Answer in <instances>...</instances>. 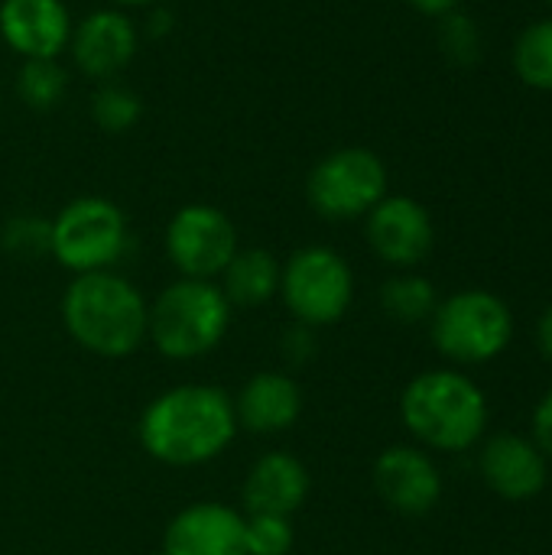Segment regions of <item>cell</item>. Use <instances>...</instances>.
<instances>
[{
	"label": "cell",
	"instance_id": "cell-4",
	"mask_svg": "<svg viewBox=\"0 0 552 555\" xmlns=\"http://www.w3.org/2000/svg\"><path fill=\"white\" fill-rule=\"evenodd\" d=\"M231 302L215 280H176L153 302L146 319V341L166 361H202L228 338Z\"/></svg>",
	"mask_w": 552,
	"mask_h": 555
},
{
	"label": "cell",
	"instance_id": "cell-3",
	"mask_svg": "<svg viewBox=\"0 0 552 555\" xmlns=\"http://www.w3.org/2000/svg\"><path fill=\"white\" fill-rule=\"evenodd\" d=\"M407 433L433 452H468L488 426L485 390L459 371H423L400 393Z\"/></svg>",
	"mask_w": 552,
	"mask_h": 555
},
{
	"label": "cell",
	"instance_id": "cell-11",
	"mask_svg": "<svg viewBox=\"0 0 552 555\" xmlns=\"http://www.w3.org/2000/svg\"><path fill=\"white\" fill-rule=\"evenodd\" d=\"M364 234H368L371 250L384 263L400 267V270L423 263L436 241L429 211L410 195H384L368 211Z\"/></svg>",
	"mask_w": 552,
	"mask_h": 555
},
{
	"label": "cell",
	"instance_id": "cell-17",
	"mask_svg": "<svg viewBox=\"0 0 552 555\" xmlns=\"http://www.w3.org/2000/svg\"><path fill=\"white\" fill-rule=\"evenodd\" d=\"M312 478L309 468L290 452H264L244 475L241 501L244 514H277L293 517L309 501Z\"/></svg>",
	"mask_w": 552,
	"mask_h": 555
},
{
	"label": "cell",
	"instance_id": "cell-28",
	"mask_svg": "<svg viewBox=\"0 0 552 555\" xmlns=\"http://www.w3.org/2000/svg\"><path fill=\"white\" fill-rule=\"evenodd\" d=\"M407 3L416 7L426 16H446V13H452L459 7V0H407Z\"/></svg>",
	"mask_w": 552,
	"mask_h": 555
},
{
	"label": "cell",
	"instance_id": "cell-9",
	"mask_svg": "<svg viewBox=\"0 0 552 555\" xmlns=\"http://www.w3.org/2000/svg\"><path fill=\"white\" fill-rule=\"evenodd\" d=\"M238 250V228L215 205H182L166 224V257L182 280H218Z\"/></svg>",
	"mask_w": 552,
	"mask_h": 555
},
{
	"label": "cell",
	"instance_id": "cell-27",
	"mask_svg": "<svg viewBox=\"0 0 552 555\" xmlns=\"http://www.w3.org/2000/svg\"><path fill=\"white\" fill-rule=\"evenodd\" d=\"M534 442L547 459H552V390L534 410Z\"/></svg>",
	"mask_w": 552,
	"mask_h": 555
},
{
	"label": "cell",
	"instance_id": "cell-12",
	"mask_svg": "<svg viewBox=\"0 0 552 555\" xmlns=\"http://www.w3.org/2000/svg\"><path fill=\"white\" fill-rule=\"evenodd\" d=\"M140 33L120 7L91 10L72 26L68 52L72 62L94 81H114L137 55Z\"/></svg>",
	"mask_w": 552,
	"mask_h": 555
},
{
	"label": "cell",
	"instance_id": "cell-16",
	"mask_svg": "<svg viewBox=\"0 0 552 555\" xmlns=\"http://www.w3.org/2000/svg\"><path fill=\"white\" fill-rule=\"evenodd\" d=\"M238 429L251 436L290 433L303 416V387L286 371H260L231 397Z\"/></svg>",
	"mask_w": 552,
	"mask_h": 555
},
{
	"label": "cell",
	"instance_id": "cell-29",
	"mask_svg": "<svg viewBox=\"0 0 552 555\" xmlns=\"http://www.w3.org/2000/svg\"><path fill=\"white\" fill-rule=\"evenodd\" d=\"M537 341H540V351L552 361V306L543 312V319L537 325Z\"/></svg>",
	"mask_w": 552,
	"mask_h": 555
},
{
	"label": "cell",
	"instance_id": "cell-25",
	"mask_svg": "<svg viewBox=\"0 0 552 555\" xmlns=\"http://www.w3.org/2000/svg\"><path fill=\"white\" fill-rule=\"evenodd\" d=\"M442 49L452 62L459 65H472L478 59V46H482V36H478V26L475 20H468L465 13H446L442 16Z\"/></svg>",
	"mask_w": 552,
	"mask_h": 555
},
{
	"label": "cell",
	"instance_id": "cell-5",
	"mask_svg": "<svg viewBox=\"0 0 552 555\" xmlns=\"http://www.w3.org/2000/svg\"><path fill=\"white\" fill-rule=\"evenodd\" d=\"M130 224L117 202L104 195H78L52 218V250L72 276L114 270L130 254Z\"/></svg>",
	"mask_w": 552,
	"mask_h": 555
},
{
	"label": "cell",
	"instance_id": "cell-26",
	"mask_svg": "<svg viewBox=\"0 0 552 555\" xmlns=\"http://www.w3.org/2000/svg\"><path fill=\"white\" fill-rule=\"evenodd\" d=\"M280 348H283V358L290 364H309L316 358V328H306V325H290L280 338Z\"/></svg>",
	"mask_w": 552,
	"mask_h": 555
},
{
	"label": "cell",
	"instance_id": "cell-30",
	"mask_svg": "<svg viewBox=\"0 0 552 555\" xmlns=\"http://www.w3.org/2000/svg\"><path fill=\"white\" fill-rule=\"evenodd\" d=\"M117 7H150V3H156V0H114Z\"/></svg>",
	"mask_w": 552,
	"mask_h": 555
},
{
	"label": "cell",
	"instance_id": "cell-1",
	"mask_svg": "<svg viewBox=\"0 0 552 555\" xmlns=\"http://www.w3.org/2000/svg\"><path fill=\"white\" fill-rule=\"evenodd\" d=\"M238 436L234 400L215 384H179L156 393L137 423L143 452L166 468H198L221 459Z\"/></svg>",
	"mask_w": 552,
	"mask_h": 555
},
{
	"label": "cell",
	"instance_id": "cell-10",
	"mask_svg": "<svg viewBox=\"0 0 552 555\" xmlns=\"http://www.w3.org/2000/svg\"><path fill=\"white\" fill-rule=\"evenodd\" d=\"M371 478L377 498L403 517H426L442 501V475L433 455L420 446L384 449Z\"/></svg>",
	"mask_w": 552,
	"mask_h": 555
},
{
	"label": "cell",
	"instance_id": "cell-14",
	"mask_svg": "<svg viewBox=\"0 0 552 555\" xmlns=\"http://www.w3.org/2000/svg\"><path fill=\"white\" fill-rule=\"evenodd\" d=\"M72 16L62 0H3L0 36L20 59H59L72 39Z\"/></svg>",
	"mask_w": 552,
	"mask_h": 555
},
{
	"label": "cell",
	"instance_id": "cell-20",
	"mask_svg": "<svg viewBox=\"0 0 552 555\" xmlns=\"http://www.w3.org/2000/svg\"><path fill=\"white\" fill-rule=\"evenodd\" d=\"M16 94L33 111H52L68 94V72L59 59H23L16 72Z\"/></svg>",
	"mask_w": 552,
	"mask_h": 555
},
{
	"label": "cell",
	"instance_id": "cell-2",
	"mask_svg": "<svg viewBox=\"0 0 552 555\" xmlns=\"http://www.w3.org/2000/svg\"><path fill=\"white\" fill-rule=\"evenodd\" d=\"M59 312L68 338L94 358L124 361L146 345L150 302L117 270L72 276Z\"/></svg>",
	"mask_w": 552,
	"mask_h": 555
},
{
	"label": "cell",
	"instance_id": "cell-18",
	"mask_svg": "<svg viewBox=\"0 0 552 555\" xmlns=\"http://www.w3.org/2000/svg\"><path fill=\"white\" fill-rule=\"evenodd\" d=\"M283 263L264 247H241L215 280L231 309H257L280 296Z\"/></svg>",
	"mask_w": 552,
	"mask_h": 555
},
{
	"label": "cell",
	"instance_id": "cell-19",
	"mask_svg": "<svg viewBox=\"0 0 552 555\" xmlns=\"http://www.w3.org/2000/svg\"><path fill=\"white\" fill-rule=\"evenodd\" d=\"M436 306H439V293L420 273H397L381 286V309L387 312V319L400 325L429 322Z\"/></svg>",
	"mask_w": 552,
	"mask_h": 555
},
{
	"label": "cell",
	"instance_id": "cell-22",
	"mask_svg": "<svg viewBox=\"0 0 552 555\" xmlns=\"http://www.w3.org/2000/svg\"><path fill=\"white\" fill-rule=\"evenodd\" d=\"M517 75L540 91H552V20L534 23L514 49Z\"/></svg>",
	"mask_w": 552,
	"mask_h": 555
},
{
	"label": "cell",
	"instance_id": "cell-15",
	"mask_svg": "<svg viewBox=\"0 0 552 555\" xmlns=\"http://www.w3.org/2000/svg\"><path fill=\"white\" fill-rule=\"evenodd\" d=\"M478 468H482L485 485L511 504L534 501L547 488V478H550L547 455L537 449V442L514 436V433H501L488 439L482 449Z\"/></svg>",
	"mask_w": 552,
	"mask_h": 555
},
{
	"label": "cell",
	"instance_id": "cell-6",
	"mask_svg": "<svg viewBox=\"0 0 552 555\" xmlns=\"http://www.w3.org/2000/svg\"><path fill=\"white\" fill-rule=\"evenodd\" d=\"M429 332L442 358L455 364H488L511 348L514 315L501 296L488 289H462L439 299Z\"/></svg>",
	"mask_w": 552,
	"mask_h": 555
},
{
	"label": "cell",
	"instance_id": "cell-31",
	"mask_svg": "<svg viewBox=\"0 0 552 555\" xmlns=\"http://www.w3.org/2000/svg\"><path fill=\"white\" fill-rule=\"evenodd\" d=\"M550 3H552V0H550Z\"/></svg>",
	"mask_w": 552,
	"mask_h": 555
},
{
	"label": "cell",
	"instance_id": "cell-13",
	"mask_svg": "<svg viewBox=\"0 0 552 555\" xmlns=\"http://www.w3.org/2000/svg\"><path fill=\"white\" fill-rule=\"evenodd\" d=\"M163 555H247L244 511L221 501L182 507L163 530Z\"/></svg>",
	"mask_w": 552,
	"mask_h": 555
},
{
	"label": "cell",
	"instance_id": "cell-24",
	"mask_svg": "<svg viewBox=\"0 0 552 555\" xmlns=\"http://www.w3.org/2000/svg\"><path fill=\"white\" fill-rule=\"evenodd\" d=\"M296 546L293 517L244 514V550L247 555H290Z\"/></svg>",
	"mask_w": 552,
	"mask_h": 555
},
{
	"label": "cell",
	"instance_id": "cell-7",
	"mask_svg": "<svg viewBox=\"0 0 552 555\" xmlns=\"http://www.w3.org/2000/svg\"><path fill=\"white\" fill-rule=\"evenodd\" d=\"M280 299L296 325L329 328L342 322L355 302V273L335 247L306 244L283 263Z\"/></svg>",
	"mask_w": 552,
	"mask_h": 555
},
{
	"label": "cell",
	"instance_id": "cell-8",
	"mask_svg": "<svg viewBox=\"0 0 552 555\" xmlns=\"http://www.w3.org/2000/svg\"><path fill=\"white\" fill-rule=\"evenodd\" d=\"M387 195V166L368 146L325 153L306 176V198L325 221H355Z\"/></svg>",
	"mask_w": 552,
	"mask_h": 555
},
{
	"label": "cell",
	"instance_id": "cell-21",
	"mask_svg": "<svg viewBox=\"0 0 552 555\" xmlns=\"http://www.w3.org/2000/svg\"><path fill=\"white\" fill-rule=\"evenodd\" d=\"M91 117L104 133H127L143 117V101L133 88L120 81H101L91 98Z\"/></svg>",
	"mask_w": 552,
	"mask_h": 555
},
{
	"label": "cell",
	"instance_id": "cell-23",
	"mask_svg": "<svg viewBox=\"0 0 552 555\" xmlns=\"http://www.w3.org/2000/svg\"><path fill=\"white\" fill-rule=\"evenodd\" d=\"M0 247L16 260H39L52 250V218L42 215H13L0 228Z\"/></svg>",
	"mask_w": 552,
	"mask_h": 555
}]
</instances>
